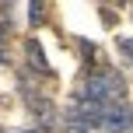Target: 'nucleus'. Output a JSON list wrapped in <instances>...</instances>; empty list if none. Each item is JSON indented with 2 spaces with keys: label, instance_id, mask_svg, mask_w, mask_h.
<instances>
[{
  "label": "nucleus",
  "instance_id": "obj_1",
  "mask_svg": "<svg viewBox=\"0 0 133 133\" xmlns=\"http://www.w3.org/2000/svg\"><path fill=\"white\" fill-rule=\"evenodd\" d=\"M77 98L84 102H98V105H116V102H126V81H123V74L109 70V66H102V70H91L84 77V84H81V95Z\"/></svg>",
  "mask_w": 133,
  "mask_h": 133
},
{
  "label": "nucleus",
  "instance_id": "obj_2",
  "mask_svg": "<svg viewBox=\"0 0 133 133\" xmlns=\"http://www.w3.org/2000/svg\"><path fill=\"white\" fill-rule=\"evenodd\" d=\"M28 112H32V119H35V130H39V133H46V130H56V123H60L56 102L49 98V95H42V91L28 98Z\"/></svg>",
  "mask_w": 133,
  "mask_h": 133
},
{
  "label": "nucleus",
  "instance_id": "obj_3",
  "mask_svg": "<svg viewBox=\"0 0 133 133\" xmlns=\"http://www.w3.org/2000/svg\"><path fill=\"white\" fill-rule=\"evenodd\" d=\"M105 133H130L133 130V105L130 102H116V105H105V116H102V126Z\"/></svg>",
  "mask_w": 133,
  "mask_h": 133
},
{
  "label": "nucleus",
  "instance_id": "obj_4",
  "mask_svg": "<svg viewBox=\"0 0 133 133\" xmlns=\"http://www.w3.org/2000/svg\"><path fill=\"white\" fill-rule=\"evenodd\" d=\"M25 63H28V70H35L39 77H56V70H53V63L46 60L39 39H28V42H25Z\"/></svg>",
  "mask_w": 133,
  "mask_h": 133
},
{
  "label": "nucleus",
  "instance_id": "obj_5",
  "mask_svg": "<svg viewBox=\"0 0 133 133\" xmlns=\"http://www.w3.org/2000/svg\"><path fill=\"white\" fill-rule=\"evenodd\" d=\"M46 11H49L46 4H28V25H32V28H39L42 21H46Z\"/></svg>",
  "mask_w": 133,
  "mask_h": 133
},
{
  "label": "nucleus",
  "instance_id": "obj_6",
  "mask_svg": "<svg viewBox=\"0 0 133 133\" xmlns=\"http://www.w3.org/2000/svg\"><path fill=\"white\" fill-rule=\"evenodd\" d=\"M74 46H77V53H81V60L84 63H95V42H88V39H74Z\"/></svg>",
  "mask_w": 133,
  "mask_h": 133
},
{
  "label": "nucleus",
  "instance_id": "obj_7",
  "mask_svg": "<svg viewBox=\"0 0 133 133\" xmlns=\"http://www.w3.org/2000/svg\"><path fill=\"white\" fill-rule=\"evenodd\" d=\"M116 49L123 53V60H126V63H133V39H126V35H119V39H116Z\"/></svg>",
  "mask_w": 133,
  "mask_h": 133
},
{
  "label": "nucleus",
  "instance_id": "obj_8",
  "mask_svg": "<svg viewBox=\"0 0 133 133\" xmlns=\"http://www.w3.org/2000/svg\"><path fill=\"white\" fill-rule=\"evenodd\" d=\"M98 14H102V21H105V28H116V14L109 11V7H98Z\"/></svg>",
  "mask_w": 133,
  "mask_h": 133
},
{
  "label": "nucleus",
  "instance_id": "obj_9",
  "mask_svg": "<svg viewBox=\"0 0 133 133\" xmlns=\"http://www.w3.org/2000/svg\"><path fill=\"white\" fill-rule=\"evenodd\" d=\"M11 63V49H7V39H0V66Z\"/></svg>",
  "mask_w": 133,
  "mask_h": 133
},
{
  "label": "nucleus",
  "instance_id": "obj_10",
  "mask_svg": "<svg viewBox=\"0 0 133 133\" xmlns=\"http://www.w3.org/2000/svg\"><path fill=\"white\" fill-rule=\"evenodd\" d=\"M66 133H88V130H81V126H66Z\"/></svg>",
  "mask_w": 133,
  "mask_h": 133
},
{
  "label": "nucleus",
  "instance_id": "obj_11",
  "mask_svg": "<svg viewBox=\"0 0 133 133\" xmlns=\"http://www.w3.org/2000/svg\"><path fill=\"white\" fill-rule=\"evenodd\" d=\"M21 133H39V130H21Z\"/></svg>",
  "mask_w": 133,
  "mask_h": 133
}]
</instances>
